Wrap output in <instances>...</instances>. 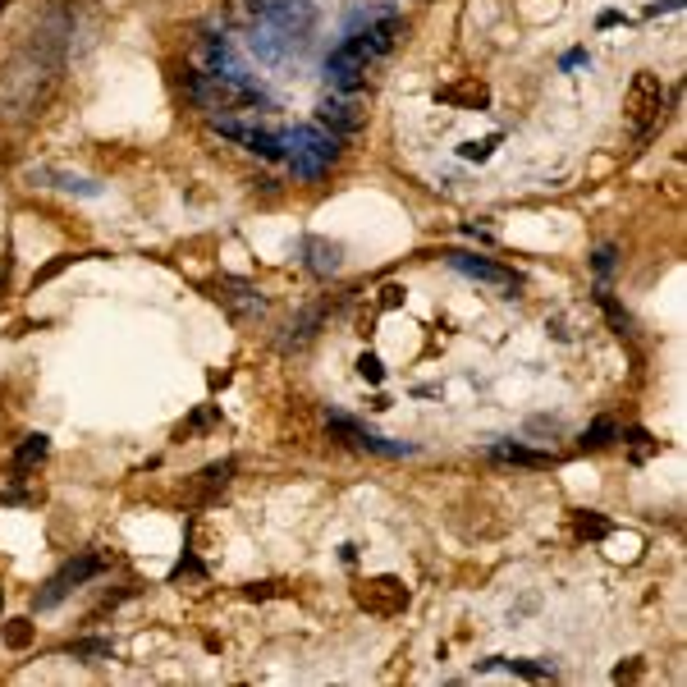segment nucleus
<instances>
[{
  "label": "nucleus",
  "mask_w": 687,
  "mask_h": 687,
  "mask_svg": "<svg viewBox=\"0 0 687 687\" xmlns=\"http://www.w3.org/2000/svg\"><path fill=\"white\" fill-rule=\"evenodd\" d=\"M280 143H284V156H289V165H293L298 179H321L339 161V133H330L325 124H316V129H289V133H280Z\"/></svg>",
  "instance_id": "obj_1"
},
{
  "label": "nucleus",
  "mask_w": 687,
  "mask_h": 687,
  "mask_svg": "<svg viewBox=\"0 0 687 687\" xmlns=\"http://www.w3.org/2000/svg\"><path fill=\"white\" fill-rule=\"evenodd\" d=\"M188 92L202 111H248V106L261 101L248 79H229V74H193Z\"/></svg>",
  "instance_id": "obj_2"
},
{
  "label": "nucleus",
  "mask_w": 687,
  "mask_h": 687,
  "mask_svg": "<svg viewBox=\"0 0 687 687\" xmlns=\"http://www.w3.org/2000/svg\"><path fill=\"white\" fill-rule=\"evenodd\" d=\"M376 56L367 51V42L354 33L349 42H339L334 51H330V60H325V79H330V88L334 92H358V88H367V65H372Z\"/></svg>",
  "instance_id": "obj_3"
},
{
  "label": "nucleus",
  "mask_w": 687,
  "mask_h": 687,
  "mask_svg": "<svg viewBox=\"0 0 687 687\" xmlns=\"http://www.w3.org/2000/svg\"><path fill=\"white\" fill-rule=\"evenodd\" d=\"M106 564H111V555H83V559H69L51 582H47V591L37 596V609H51V605H60L79 582H88V577H97V573H106Z\"/></svg>",
  "instance_id": "obj_4"
},
{
  "label": "nucleus",
  "mask_w": 687,
  "mask_h": 687,
  "mask_svg": "<svg viewBox=\"0 0 687 687\" xmlns=\"http://www.w3.org/2000/svg\"><path fill=\"white\" fill-rule=\"evenodd\" d=\"M354 600L367 609V614H381V618H395L408 609V587L399 577H372V582H358L354 587Z\"/></svg>",
  "instance_id": "obj_5"
},
{
  "label": "nucleus",
  "mask_w": 687,
  "mask_h": 687,
  "mask_svg": "<svg viewBox=\"0 0 687 687\" xmlns=\"http://www.w3.org/2000/svg\"><path fill=\"white\" fill-rule=\"evenodd\" d=\"M623 111H628V120H632L637 129H650V124L660 120V111H664V88H660V79H655L650 69H641V74L632 79Z\"/></svg>",
  "instance_id": "obj_6"
},
{
  "label": "nucleus",
  "mask_w": 687,
  "mask_h": 687,
  "mask_svg": "<svg viewBox=\"0 0 687 687\" xmlns=\"http://www.w3.org/2000/svg\"><path fill=\"white\" fill-rule=\"evenodd\" d=\"M316 120H321L330 133H358V129L367 124V106H363L354 92H344V97H321Z\"/></svg>",
  "instance_id": "obj_7"
},
{
  "label": "nucleus",
  "mask_w": 687,
  "mask_h": 687,
  "mask_svg": "<svg viewBox=\"0 0 687 687\" xmlns=\"http://www.w3.org/2000/svg\"><path fill=\"white\" fill-rule=\"evenodd\" d=\"M325 427H330V436H344L349 445H358V449H372V454H386V459L413 454V445H395V440H381V436H372L367 427H358L354 417H344V413H330V417H325Z\"/></svg>",
  "instance_id": "obj_8"
},
{
  "label": "nucleus",
  "mask_w": 687,
  "mask_h": 687,
  "mask_svg": "<svg viewBox=\"0 0 687 687\" xmlns=\"http://www.w3.org/2000/svg\"><path fill=\"white\" fill-rule=\"evenodd\" d=\"M363 42H367V51L372 56H390L404 37H408V24L399 19V15H381L376 24H367V33H358Z\"/></svg>",
  "instance_id": "obj_9"
},
{
  "label": "nucleus",
  "mask_w": 687,
  "mask_h": 687,
  "mask_svg": "<svg viewBox=\"0 0 687 687\" xmlns=\"http://www.w3.org/2000/svg\"><path fill=\"white\" fill-rule=\"evenodd\" d=\"M216 129L225 133V138H234V143H243L248 152H257V156H284V143H280V133H261V129H243V124H234V120H216Z\"/></svg>",
  "instance_id": "obj_10"
},
{
  "label": "nucleus",
  "mask_w": 687,
  "mask_h": 687,
  "mask_svg": "<svg viewBox=\"0 0 687 687\" xmlns=\"http://www.w3.org/2000/svg\"><path fill=\"white\" fill-rule=\"evenodd\" d=\"M445 261H449L454 270L472 275V280H486V284H500V289L513 284V270H504V266H495V261H486V257H472V252H445Z\"/></svg>",
  "instance_id": "obj_11"
},
{
  "label": "nucleus",
  "mask_w": 687,
  "mask_h": 687,
  "mask_svg": "<svg viewBox=\"0 0 687 687\" xmlns=\"http://www.w3.org/2000/svg\"><path fill=\"white\" fill-rule=\"evenodd\" d=\"M440 101H449V106H468V111H486V106H491V88H486L481 79H463V83L440 88Z\"/></svg>",
  "instance_id": "obj_12"
},
{
  "label": "nucleus",
  "mask_w": 687,
  "mask_h": 687,
  "mask_svg": "<svg viewBox=\"0 0 687 687\" xmlns=\"http://www.w3.org/2000/svg\"><path fill=\"white\" fill-rule=\"evenodd\" d=\"M47 449H51V445H47V436H28V440L19 445L15 463H10V468H15V481H24V477H28V472L47 459Z\"/></svg>",
  "instance_id": "obj_13"
},
{
  "label": "nucleus",
  "mask_w": 687,
  "mask_h": 687,
  "mask_svg": "<svg viewBox=\"0 0 687 687\" xmlns=\"http://www.w3.org/2000/svg\"><path fill=\"white\" fill-rule=\"evenodd\" d=\"M491 454L504 459V463H523V468H555L559 463L555 454H541V449H527V445H495Z\"/></svg>",
  "instance_id": "obj_14"
},
{
  "label": "nucleus",
  "mask_w": 687,
  "mask_h": 687,
  "mask_svg": "<svg viewBox=\"0 0 687 687\" xmlns=\"http://www.w3.org/2000/svg\"><path fill=\"white\" fill-rule=\"evenodd\" d=\"M307 266L316 275H334L339 270V248L325 243V238H307Z\"/></svg>",
  "instance_id": "obj_15"
},
{
  "label": "nucleus",
  "mask_w": 687,
  "mask_h": 687,
  "mask_svg": "<svg viewBox=\"0 0 687 687\" xmlns=\"http://www.w3.org/2000/svg\"><path fill=\"white\" fill-rule=\"evenodd\" d=\"M229 293H225V302L234 307V312H261L266 302H261V293H252V289H243V284H225Z\"/></svg>",
  "instance_id": "obj_16"
},
{
  "label": "nucleus",
  "mask_w": 687,
  "mask_h": 687,
  "mask_svg": "<svg viewBox=\"0 0 687 687\" xmlns=\"http://www.w3.org/2000/svg\"><path fill=\"white\" fill-rule=\"evenodd\" d=\"M573 532H577L582 541H587V536L600 541V536H609V523H605L600 513H573Z\"/></svg>",
  "instance_id": "obj_17"
},
{
  "label": "nucleus",
  "mask_w": 687,
  "mask_h": 687,
  "mask_svg": "<svg viewBox=\"0 0 687 687\" xmlns=\"http://www.w3.org/2000/svg\"><path fill=\"white\" fill-rule=\"evenodd\" d=\"M614 436H618V431H614V422H609V417H600V422H596V427L582 436V449H605Z\"/></svg>",
  "instance_id": "obj_18"
},
{
  "label": "nucleus",
  "mask_w": 687,
  "mask_h": 687,
  "mask_svg": "<svg viewBox=\"0 0 687 687\" xmlns=\"http://www.w3.org/2000/svg\"><path fill=\"white\" fill-rule=\"evenodd\" d=\"M229 472H234V463H229V459H225V463H211V468L202 472V491H206V495H211V491H220V486L229 481Z\"/></svg>",
  "instance_id": "obj_19"
},
{
  "label": "nucleus",
  "mask_w": 687,
  "mask_h": 687,
  "mask_svg": "<svg viewBox=\"0 0 687 687\" xmlns=\"http://www.w3.org/2000/svg\"><path fill=\"white\" fill-rule=\"evenodd\" d=\"M5 641H10L15 650L33 646V623H28V618H10V628H5Z\"/></svg>",
  "instance_id": "obj_20"
},
{
  "label": "nucleus",
  "mask_w": 687,
  "mask_h": 687,
  "mask_svg": "<svg viewBox=\"0 0 687 687\" xmlns=\"http://www.w3.org/2000/svg\"><path fill=\"white\" fill-rule=\"evenodd\" d=\"M56 188H65V193H83V197H97V193H101L92 179H74V174H56Z\"/></svg>",
  "instance_id": "obj_21"
},
{
  "label": "nucleus",
  "mask_w": 687,
  "mask_h": 687,
  "mask_svg": "<svg viewBox=\"0 0 687 687\" xmlns=\"http://www.w3.org/2000/svg\"><path fill=\"white\" fill-rule=\"evenodd\" d=\"M628 440H632V459L641 463V459H650L655 449H660V440H650L646 431H628Z\"/></svg>",
  "instance_id": "obj_22"
},
{
  "label": "nucleus",
  "mask_w": 687,
  "mask_h": 687,
  "mask_svg": "<svg viewBox=\"0 0 687 687\" xmlns=\"http://www.w3.org/2000/svg\"><path fill=\"white\" fill-rule=\"evenodd\" d=\"M495 147H500V133H491L486 143H463V156H468V161H486Z\"/></svg>",
  "instance_id": "obj_23"
},
{
  "label": "nucleus",
  "mask_w": 687,
  "mask_h": 687,
  "mask_svg": "<svg viewBox=\"0 0 687 687\" xmlns=\"http://www.w3.org/2000/svg\"><path fill=\"white\" fill-rule=\"evenodd\" d=\"M600 302H605V312H609L614 330H618V334H628V325H632V321H628V312H623V307H618V302H614V298H609L605 289H600Z\"/></svg>",
  "instance_id": "obj_24"
},
{
  "label": "nucleus",
  "mask_w": 687,
  "mask_h": 687,
  "mask_svg": "<svg viewBox=\"0 0 687 687\" xmlns=\"http://www.w3.org/2000/svg\"><path fill=\"white\" fill-rule=\"evenodd\" d=\"M358 372H363L372 386H381V381H386V367H381V358H376V354H363V358H358Z\"/></svg>",
  "instance_id": "obj_25"
},
{
  "label": "nucleus",
  "mask_w": 687,
  "mask_h": 687,
  "mask_svg": "<svg viewBox=\"0 0 687 687\" xmlns=\"http://www.w3.org/2000/svg\"><path fill=\"white\" fill-rule=\"evenodd\" d=\"M495 664H504L513 673H527V678H550V664H527V660H495Z\"/></svg>",
  "instance_id": "obj_26"
},
{
  "label": "nucleus",
  "mask_w": 687,
  "mask_h": 687,
  "mask_svg": "<svg viewBox=\"0 0 687 687\" xmlns=\"http://www.w3.org/2000/svg\"><path fill=\"white\" fill-rule=\"evenodd\" d=\"M69 261H79V257H74V252H65V257H56V261H51L47 270H37V275H33V284H47V280H51V275H60V270H65Z\"/></svg>",
  "instance_id": "obj_27"
},
{
  "label": "nucleus",
  "mask_w": 687,
  "mask_h": 687,
  "mask_svg": "<svg viewBox=\"0 0 687 687\" xmlns=\"http://www.w3.org/2000/svg\"><path fill=\"white\" fill-rule=\"evenodd\" d=\"M74 655H111V641H79Z\"/></svg>",
  "instance_id": "obj_28"
},
{
  "label": "nucleus",
  "mask_w": 687,
  "mask_h": 687,
  "mask_svg": "<svg viewBox=\"0 0 687 687\" xmlns=\"http://www.w3.org/2000/svg\"><path fill=\"white\" fill-rule=\"evenodd\" d=\"M596 270H600V275L614 270V248H600V252H596Z\"/></svg>",
  "instance_id": "obj_29"
},
{
  "label": "nucleus",
  "mask_w": 687,
  "mask_h": 687,
  "mask_svg": "<svg viewBox=\"0 0 687 687\" xmlns=\"http://www.w3.org/2000/svg\"><path fill=\"white\" fill-rule=\"evenodd\" d=\"M559 65H564V69H577V65H587V51H568Z\"/></svg>",
  "instance_id": "obj_30"
},
{
  "label": "nucleus",
  "mask_w": 687,
  "mask_h": 687,
  "mask_svg": "<svg viewBox=\"0 0 687 687\" xmlns=\"http://www.w3.org/2000/svg\"><path fill=\"white\" fill-rule=\"evenodd\" d=\"M5 5H10V0H0V10H5Z\"/></svg>",
  "instance_id": "obj_31"
}]
</instances>
